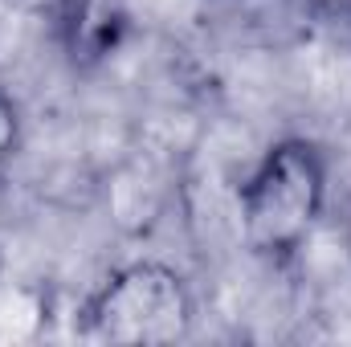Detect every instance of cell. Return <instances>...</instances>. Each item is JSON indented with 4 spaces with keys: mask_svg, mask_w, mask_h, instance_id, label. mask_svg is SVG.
Returning a JSON list of instances; mask_svg holds the SVG:
<instances>
[{
    "mask_svg": "<svg viewBox=\"0 0 351 347\" xmlns=\"http://www.w3.org/2000/svg\"><path fill=\"white\" fill-rule=\"evenodd\" d=\"M241 237L262 261H290L315 233L327 204V160L311 139L269 143L241 184Z\"/></svg>",
    "mask_w": 351,
    "mask_h": 347,
    "instance_id": "cell-1",
    "label": "cell"
},
{
    "mask_svg": "<svg viewBox=\"0 0 351 347\" xmlns=\"http://www.w3.org/2000/svg\"><path fill=\"white\" fill-rule=\"evenodd\" d=\"M196 294L168 261H127L86 302V327L102 344L160 347L192 335Z\"/></svg>",
    "mask_w": 351,
    "mask_h": 347,
    "instance_id": "cell-2",
    "label": "cell"
},
{
    "mask_svg": "<svg viewBox=\"0 0 351 347\" xmlns=\"http://www.w3.org/2000/svg\"><path fill=\"white\" fill-rule=\"evenodd\" d=\"M58 41L74 70H98L127 37V0H62L53 12Z\"/></svg>",
    "mask_w": 351,
    "mask_h": 347,
    "instance_id": "cell-3",
    "label": "cell"
},
{
    "mask_svg": "<svg viewBox=\"0 0 351 347\" xmlns=\"http://www.w3.org/2000/svg\"><path fill=\"white\" fill-rule=\"evenodd\" d=\"M21 139H25V119H21V102L8 94V90H0V176L4 168L16 160V152H21Z\"/></svg>",
    "mask_w": 351,
    "mask_h": 347,
    "instance_id": "cell-4",
    "label": "cell"
},
{
    "mask_svg": "<svg viewBox=\"0 0 351 347\" xmlns=\"http://www.w3.org/2000/svg\"><path fill=\"white\" fill-rule=\"evenodd\" d=\"M4 4L16 8V12H25V16H53L62 0H4Z\"/></svg>",
    "mask_w": 351,
    "mask_h": 347,
    "instance_id": "cell-5",
    "label": "cell"
},
{
    "mask_svg": "<svg viewBox=\"0 0 351 347\" xmlns=\"http://www.w3.org/2000/svg\"><path fill=\"white\" fill-rule=\"evenodd\" d=\"M306 4L327 12V16H351V0H306Z\"/></svg>",
    "mask_w": 351,
    "mask_h": 347,
    "instance_id": "cell-6",
    "label": "cell"
}]
</instances>
